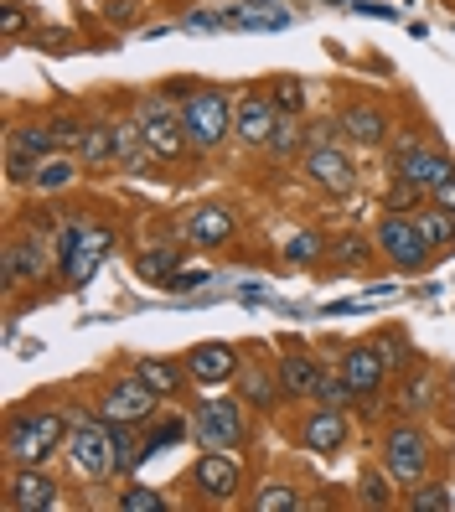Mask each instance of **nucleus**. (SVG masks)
<instances>
[{
    "mask_svg": "<svg viewBox=\"0 0 455 512\" xmlns=\"http://www.w3.org/2000/svg\"><path fill=\"white\" fill-rule=\"evenodd\" d=\"M73 409L52 399H26L6 414V466H47L52 456H63V440L73 430Z\"/></svg>",
    "mask_w": 455,
    "mask_h": 512,
    "instance_id": "nucleus-1",
    "label": "nucleus"
},
{
    "mask_svg": "<svg viewBox=\"0 0 455 512\" xmlns=\"http://www.w3.org/2000/svg\"><path fill=\"white\" fill-rule=\"evenodd\" d=\"M130 114H135L140 140L150 145V156H156L161 166H181L187 156H197L187 130H181V99L161 94V88H145V94L130 104Z\"/></svg>",
    "mask_w": 455,
    "mask_h": 512,
    "instance_id": "nucleus-2",
    "label": "nucleus"
},
{
    "mask_svg": "<svg viewBox=\"0 0 455 512\" xmlns=\"http://www.w3.org/2000/svg\"><path fill=\"white\" fill-rule=\"evenodd\" d=\"M233 99L223 83H192L181 94V130H187L197 156H212L218 145L233 140Z\"/></svg>",
    "mask_w": 455,
    "mask_h": 512,
    "instance_id": "nucleus-3",
    "label": "nucleus"
},
{
    "mask_svg": "<svg viewBox=\"0 0 455 512\" xmlns=\"http://www.w3.org/2000/svg\"><path fill=\"white\" fill-rule=\"evenodd\" d=\"M357 150L342 140V130L331 125V130H316L311 140H306V150H300V176L316 187V192H326V197H352L357 192Z\"/></svg>",
    "mask_w": 455,
    "mask_h": 512,
    "instance_id": "nucleus-4",
    "label": "nucleus"
},
{
    "mask_svg": "<svg viewBox=\"0 0 455 512\" xmlns=\"http://www.w3.org/2000/svg\"><path fill=\"white\" fill-rule=\"evenodd\" d=\"M57 275V233L52 228H16L0 249V285L6 295H21Z\"/></svg>",
    "mask_w": 455,
    "mask_h": 512,
    "instance_id": "nucleus-5",
    "label": "nucleus"
},
{
    "mask_svg": "<svg viewBox=\"0 0 455 512\" xmlns=\"http://www.w3.org/2000/svg\"><path fill=\"white\" fill-rule=\"evenodd\" d=\"M378 461L393 471V481L409 492L414 481L424 476H435V440L424 435V425L414 414H399V419H388L383 435H378Z\"/></svg>",
    "mask_w": 455,
    "mask_h": 512,
    "instance_id": "nucleus-6",
    "label": "nucleus"
},
{
    "mask_svg": "<svg viewBox=\"0 0 455 512\" xmlns=\"http://www.w3.org/2000/svg\"><path fill=\"white\" fill-rule=\"evenodd\" d=\"M388 176H399V182L409 187H424V192H435L445 187L450 176H455V156L445 145H435L424 130H399L388 140Z\"/></svg>",
    "mask_w": 455,
    "mask_h": 512,
    "instance_id": "nucleus-7",
    "label": "nucleus"
},
{
    "mask_svg": "<svg viewBox=\"0 0 455 512\" xmlns=\"http://www.w3.org/2000/svg\"><path fill=\"white\" fill-rule=\"evenodd\" d=\"M114 249V228L109 223H88V218H68L57 228V280L63 285H88L99 275V264Z\"/></svg>",
    "mask_w": 455,
    "mask_h": 512,
    "instance_id": "nucleus-8",
    "label": "nucleus"
},
{
    "mask_svg": "<svg viewBox=\"0 0 455 512\" xmlns=\"http://www.w3.org/2000/svg\"><path fill=\"white\" fill-rule=\"evenodd\" d=\"M161 404L166 399L150 394L135 373H109V378H99L94 399H88V414H99L104 425H135V430H145L150 419L161 414Z\"/></svg>",
    "mask_w": 455,
    "mask_h": 512,
    "instance_id": "nucleus-9",
    "label": "nucleus"
},
{
    "mask_svg": "<svg viewBox=\"0 0 455 512\" xmlns=\"http://www.w3.org/2000/svg\"><path fill=\"white\" fill-rule=\"evenodd\" d=\"M254 435V414L244 399H197L192 409V445L197 450H244Z\"/></svg>",
    "mask_w": 455,
    "mask_h": 512,
    "instance_id": "nucleus-10",
    "label": "nucleus"
},
{
    "mask_svg": "<svg viewBox=\"0 0 455 512\" xmlns=\"http://www.w3.org/2000/svg\"><path fill=\"white\" fill-rule=\"evenodd\" d=\"M63 461H68V471L78 476V481H109V476H119L114 471V430L104 425L99 414H83L78 409V419H73V430H68V440H63Z\"/></svg>",
    "mask_w": 455,
    "mask_h": 512,
    "instance_id": "nucleus-11",
    "label": "nucleus"
},
{
    "mask_svg": "<svg viewBox=\"0 0 455 512\" xmlns=\"http://www.w3.org/2000/svg\"><path fill=\"white\" fill-rule=\"evenodd\" d=\"M373 244H378L383 269H393V275H424L430 264H440V259L430 254V244H424L414 213H378Z\"/></svg>",
    "mask_w": 455,
    "mask_h": 512,
    "instance_id": "nucleus-12",
    "label": "nucleus"
},
{
    "mask_svg": "<svg viewBox=\"0 0 455 512\" xmlns=\"http://www.w3.org/2000/svg\"><path fill=\"white\" fill-rule=\"evenodd\" d=\"M238 228H244V218H238V207L223 202V197H207V202H192L187 213H181L176 233L187 238V249H202V254H218L228 249Z\"/></svg>",
    "mask_w": 455,
    "mask_h": 512,
    "instance_id": "nucleus-13",
    "label": "nucleus"
},
{
    "mask_svg": "<svg viewBox=\"0 0 455 512\" xmlns=\"http://www.w3.org/2000/svg\"><path fill=\"white\" fill-rule=\"evenodd\" d=\"M187 487L197 492L202 507H233L244 502V466L233 461V450H202L187 471Z\"/></svg>",
    "mask_w": 455,
    "mask_h": 512,
    "instance_id": "nucleus-14",
    "label": "nucleus"
},
{
    "mask_svg": "<svg viewBox=\"0 0 455 512\" xmlns=\"http://www.w3.org/2000/svg\"><path fill=\"white\" fill-rule=\"evenodd\" d=\"M233 394L249 404L254 419H275L290 404L285 388H280L275 357H264V347H244V368H238V378H233Z\"/></svg>",
    "mask_w": 455,
    "mask_h": 512,
    "instance_id": "nucleus-15",
    "label": "nucleus"
},
{
    "mask_svg": "<svg viewBox=\"0 0 455 512\" xmlns=\"http://www.w3.org/2000/svg\"><path fill=\"white\" fill-rule=\"evenodd\" d=\"M290 440H295L300 450H306V456L331 461V456H342V450L352 445V419H347V409L311 404V409H300V419H295Z\"/></svg>",
    "mask_w": 455,
    "mask_h": 512,
    "instance_id": "nucleus-16",
    "label": "nucleus"
},
{
    "mask_svg": "<svg viewBox=\"0 0 455 512\" xmlns=\"http://www.w3.org/2000/svg\"><path fill=\"white\" fill-rule=\"evenodd\" d=\"M337 130L352 150H388V140L399 135V119L383 99H347L337 109Z\"/></svg>",
    "mask_w": 455,
    "mask_h": 512,
    "instance_id": "nucleus-17",
    "label": "nucleus"
},
{
    "mask_svg": "<svg viewBox=\"0 0 455 512\" xmlns=\"http://www.w3.org/2000/svg\"><path fill=\"white\" fill-rule=\"evenodd\" d=\"M0 507L6 512H52V507H63V481L47 466H6Z\"/></svg>",
    "mask_w": 455,
    "mask_h": 512,
    "instance_id": "nucleus-18",
    "label": "nucleus"
},
{
    "mask_svg": "<svg viewBox=\"0 0 455 512\" xmlns=\"http://www.w3.org/2000/svg\"><path fill=\"white\" fill-rule=\"evenodd\" d=\"M331 363H337V373L347 378V388L357 394V404L388 394V383H393V373H388V363H383V352L373 347V337L337 347V357H331Z\"/></svg>",
    "mask_w": 455,
    "mask_h": 512,
    "instance_id": "nucleus-19",
    "label": "nucleus"
},
{
    "mask_svg": "<svg viewBox=\"0 0 455 512\" xmlns=\"http://www.w3.org/2000/svg\"><path fill=\"white\" fill-rule=\"evenodd\" d=\"M275 368H280V388L290 404H311L316 399V378L326 368V357L316 347H306L300 337H280L275 342Z\"/></svg>",
    "mask_w": 455,
    "mask_h": 512,
    "instance_id": "nucleus-20",
    "label": "nucleus"
},
{
    "mask_svg": "<svg viewBox=\"0 0 455 512\" xmlns=\"http://www.w3.org/2000/svg\"><path fill=\"white\" fill-rule=\"evenodd\" d=\"M181 357H187L192 388H202V394H218V388H233L238 368H244V352H238L233 342H197V347H187Z\"/></svg>",
    "mask_w": 455,
    "mask_h": 512,
    "instance_id": "nucleus-21",
    "label": "nucleus"
},
{
    "mask_svg": "<svg viewBox=\"0 0 455 512\" xmlns=\"http://www.w3.org/2000/svg\"><path fill=\"white\" fill-rule=\"evenodd\" d=\"M130 373L166 404H176L192 388V373H187V357L181 352H140V357H130Z\"/></svg>",
    "mask_w": 455,
    "mask_h": 512,
    "instance_id": "nucleus-22",
    "label": "nucleus"
},
{
    "mask_svg": "<svg viewBox=\"0 0 455 512\" xmlns=\"http://www.w3.org/2000/svg\"><path fill=\"white\" fill-rule=\"evenodd\" d=\"M275 119H280V109H275V99H269V88L254 83V88H244V94L233 99V140L259 150L269 140V130H275Z\"/></svg>",
    "mask_w": 455,
    "mask_h": 512,
    "instance_id": "nucleus-23",
    "label": "nucleus"
},
{
    "mask_svg": "<svg viewBox=\"0 0 455 512\" xmlns=\"http://www.w3.org/2000/svg\"><path fill=\"white\" fill-rule=\"evenodd\" d=\"M181 254H187V238H150V244H140L135 249V275L145 280V285H166L171 275H176V269H181Z\"/></svg>",
    "mask_w": 455,
    "mask_h": 512,
    "instance_id": "nucleus-24",
    "label": "nucleus"
},
{
    "mask_svg": "<svg viewBox=\"0 0 455 512\" xmlns=\"http://www.w3.org/2000/svg\"><path fill=\"white\" fill-rule=\"evenodd\" d=\"M326 264L337 269V275H368L378 259V244H373V233H337L326 244Z\"/></svg>",
    "mask_w": 455,
    "mask_h": 512,
    "instance_id": "nucleus-25",
    "label": "nucleus"
},
{
    "mask_svg": "<svg viewBox=\"0 0 455 512\" xmlns=\"http://www.w3.org/2000/svg\"><path fill=\"white\" fill-rule=\"evenodd\" d=\"M83 176H88V166L73 156V150H57V156L37 161L32 192H37V197H63V192H73V187L83 182Z\"/></svg>",
    "mask_w": 455,
    "mask_h": 512,
    "instance_id": "nucleus-26",
    "label": "nucleus"
},
{
    "mask_svg": "<svg viewBox=\"0 0 455 512\" xmlns=\"http://www.w3.org/2000/svg\"><path fill=\"white\" fill-rule=\"evenodd\" d=\"M404 388H399V409L404 414H435L440 409V368H409L404 378H399Z\"/></svg>",
    "mask_w": 455,
    "mask_h": 512,
    "instance_id": "nucleus-27",
    "label": "nucleus"
},
{
    "mask_svg": "<svg viewBox=\"0 0 455 512\" xmlns=\"http://www.w3.org/2000/svg\"><path fill=\"white\" fill-rule=\"evenodd\" d=\"M306 140H311V135H306V125H300V114H280L275 130H269V140H264L259 150H264L269 166H290V161H300Z\"/></svg>",
    "mask_w": 455,
    "mask_h": 512,
    "instance_id": "nucleus-28",
    "label": "nucleus"
},
{
    "mask_svg": "<svg viewBox=\"0 0 455 512\" xmlns=\"http://www.w3.org/2000/svg\"><path fill=\"white\" fill-rule=\"evenodd\" d=\"M6 150H21L32 161H47L57 156V135H52V119H16L6 130Z\"/></svg>",
    "mask_w": 455,
    "mask_h": 512,
    "instance_id": "nucleus-29",
    "label": "nucleus"
},
{
    "mask_svg": "<svg viewBox=\"0 0 455 512\" xmlns=\"http://www.w3.org/2000/svg\"><path fill=\"white\" fill-rule=\"evenodd\" d=\"M399 481H393V471L378 461V466H362L357 471V507H373V512H388L399 507Z\"/></svg>",
    "mask_w": 455,
    "mask_h": 512,
    "instance_id": "nucleus-30",
    "label": "nucleus"
},
{
    "mask_svg": "<svg viewBox=\"0 0 455 512\" xmlns=\"http://www.w3.org/2000/svg\"><path fill=\"white\" fill-rule=\"evenodd\" d=\"M244 507H249V512H300V507H306V497H300L295 481L269 476V481H259V487H249Z\"/></svg>",
    "mask_w": 455,
    "mask_h": 512,
    "instance_id": "nucleus-31",
    "label": "nucleus"
},
{
    "mask_svg": "<svg viewBox=\"0 0 455 512\" xmlns=\"http://www.w3.org/2000/svg\"><path fill=\"white\" fill-rule=\"evenodd\" d=\"M414 223H419V233H424V244H430L435 259H450L455 254V213H445V207H435V202H424L419 213H414Z\"/></svg>",
    "mask_w": 455,
    "mask_h": 512,
    "instance_id": "nucleus-32",
    "label": "nucleus"
},
{
    "mask_svg": "<svg viewBox=\"0 0 455 512\" xmlns=\"http://www.w3.org/2000/svg\"><path fill=\"white\" fill-rule=\"evenodd\" d=\"M78 161H83L88 171H109V166H119L114 125H109V119H88V135H83V145H78Z\"/></svg>",
    "mask_w": 455,
    "mask_h": 512,
    "instance_id": "nucleus-33",
    "label": "nucleus"
},
{
    "mask_svg": "<svg viewBox=\"0 0 455 512\" xmlns=\"http://www.w3.org/2000/svg\"><path fill=\"white\" fill-rule=\"evenodd\" d=\"M326 244H331L326 233L300 228V233L285 238V264H290V269H316V264H326Z\"/></svg>",
    "mask_w": 455,
    "mask_h": 512,
    "instance_id": "nucleus-34",
    "label": "nucleus"
},
{
    "mask_svg": "<svg viewBox=\"0 0 455 512\" xmlns=\"http://www.w3.org/2000/svg\"><path fill=\"white\" fill-rule=\"evenodd\" d=\"M404 502H409V512H450L455 507V492H450V481L424 476V481H414V487L404 492Z\"/></svg>",
    "mask_w": 455,
    "mask_h": 512,
    "instance_id": "nucleus-35",
    "label": "nucleus"
},
{
    "mask_svg": "<svg viewBox=\"0 0 455 512\" xmlns=\"http://www.w3.org/2000/svg\"><path fill=\"white\" fill-rule=\"evenodd\" d=\"M373 347L383 352V363H388V373H393V378H404V373H409V363H414V342H409V331L383 326L378 337H373Z\"/></svg>",
    "mask_w": 455,
    "mask_h": 512,
    "instance_id": "nucleus-36",
    "label": "nucleus"
},
{
    "mask_svg": "<svg viewBox=\"0 0 455 512\" xmlns=\"http://www.w3.org/2000/svg\"><path fill=\"white\" fill-rule=\"evenodd\" d=\"M269 88V99H275L280 114H306V83H300L295 73H275V78H264Z\"/></svg>",
    "mask_w": 455,
    "mask_h": 512,
    "instance_id": "nucleus-37",
    "label": "nucleus"
},
{
    "mask_svg": "<svg viewBox=\"0 0 455 512\" xmlns=\"http://www.w3.org/2000/svg\"><path fill=\"white\" fill-rule=\"evenodd\" d=\"M114 507H119V512H166V507H171V497H166L161 487H145V481H130V487L114 497Z\"/></svg>",
    "mask_w": 455,
    "mask_h": 512,
    "instance_id": "nucleus-38",
    "label": "nucleus"
},
{
    "mask_svg": "<svg viewBox=\"0 0 455 512\" xmlns=\"http://www.w3.org/2000/svg\"><path fill=\"white\" fill-rule=\"evenodd\" d=\"M52 135H57V150H73L78 156V145L88 135V114H52Z\"/></svg>",
    "mask_w": 455,
    "mask_h": 512,
    "instance_id": "nucleus-39",
    "label": "nucleus"
},
{
    "mask_svg": "<svg viewBox=\"0 0 455 512\" xmlns=\"http://www.w3.org/2000/svg\"><path fill=\"white\" fill-rule=\"evenodd\" d=\"M202 285H212V269H176V275H171L161 290H171V295H187V290H202Z\"/></svg>",
    "mask_w": 455,
    "mask_h": 512,
    "instance_id": "nucleus-40",
    "label": "nucleus"
},
{
    "mask_svg": "<svg viewBox=\"0 0 455 512\" xmlns=\"http://www.w3.org/2000/svg\"><path fill=\"white\" fill-rule=\"evenodd\" d=\"M140 16V0H104V21L109 26H130Z\"/></svg>",
    "mask_w": 455,
    "mask_h": 512,
    "instance_id": "nucleus-41",
    "label": "nucleus"
},
{
    "mask_svg": "<svg viewBox=\"0 0 455 512\" xmlns=\"http://www.w3.org/2000/svg\"><path fill=\"white\" fill-rule=\"evenodd\" d=\"M0 26H6V37L16 42V37L26 32V11H21V6H11V0H6V11H0Z\"/></svg>",
    "mask_w": 455,
    "mask_h": 512,
    "instance_id": "nucleus-42",
    "label": "nucleus"
},
{
    "mask_svg": "<svg viewBox=\"0 0 455 512\" xmlns=\"http://www.w3.org/2000/svg\"><path fill=\"white\" fill-rule=\"evenodd\" d=\"M430 202H435V207H445V213H455V176H450L445 187H435V192H430Z\"/></svg>",
    "mask_w": 455,
    "mask_h": 512,
    "instance_id": "nucleus-43",
    "label": "nucleus"
},
{
    "mask_svg": "<svg viewBox=\"0 0 455 512\" xmlns=\"http://www.w3.org/2000/svg\"><path fill=\"white\" fill-rule=\"evenodd\" d=\"M0 6H6V0H0ZM11 6H21V0H11Z\"/></svg>",
    "mask_w": 455,
    "mask_h": 512,
    "instance_id": "nucleus-44",
    "label": "nucleus"
}]
</instances>
